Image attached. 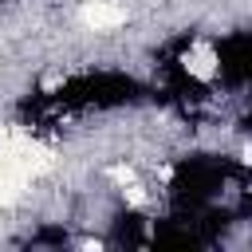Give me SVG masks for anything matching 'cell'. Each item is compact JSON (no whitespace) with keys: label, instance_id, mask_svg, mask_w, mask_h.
Returning <instances> with one entry per match:
<instances>
[{"label":"cell","instance_id":"6da1fadb","mask_svg":"<svg viewBox=\"0 0 252 252\" xmlns=\"http://www.w3.org/2000/svg\"><path fill=\"white\" fill-rule=\"evenodd\" d=\"M0 154L12 158L28 177H39V173H47V169L55 165V154H51L39 138H32V134L20 130V126H4V122H0Z\"/></svg>","mask_w":252,"mask_h":252},{"label":"cell","instance_id":"7a4b0ae2","mask_svg":"<svg viewBox=\"0 0 252 252\" xmlns=\"http://www.w3.org/2000/svg\"><path fill=\"white\" fill-rule=\"evenodd\" d=\"M79 16H83V24H87L91 32H110V28L126 24V8H118V4H110V0H87Z\"/></svg>","mask_w":252,"mask_h":252},{"label":"cell","instance_id":"3957f363","mask_svg":"<svg viewBox=\"0 0 252 252\" xmlns=\"http://www.w3.org/2000/svg\"><path fill=\"white\" fill-rule=\"evenodd\" d=\"M181 67L193 75V79H201V83H209V79H217V67H220V59H217V51H213V43H193L189 51H185V59H181Z\"/></svg>","mask_w":252,"mask_h":252},{"label":"cell","instance_id":"277c9868","mask_svg":"<svg viewBox=\"0 0 252 252\" xmlns=\"http://www.w3.org/2000/svg\"><path fill=\"white\" fill-rule=\"evenodd\" d=\"M28 181H32V177H28L12 158H4V154H0V209H4V205H12V201H20V197H24V189H28Z\"/></svg>","mask_w":252,"mask_h":252},{"label":"cell","instance_id":"5b68a950","mask_svg":"<svg viewBox=\"0 0 252 252\" xmlns=\"http://www.w3.org/2000/svg\"><path fill=\"white\" fill-rule=\"evenodd\" d=\"M122 193H126V201H130L134 209H146V205H150V193H146V189H142L138 181H130V185H122Z\"/></svg>","mask_w":252,"mask_h":252},{"label":"cell","instance_id":"8992f818","mask_svg":"<svg viewBox=\"0 0 252 252\" xmlns=\"http://www.w3.org/2000/svg\"><path fill=\"white\" fill-rule=\"evenodd\" d=\"M106 177H110L114 185H130V181H134V169H130V165H110Z\"/></svg>","mask_w":252,"mask_h":252},{"label":"cell","instance_id":"52a82bcc","mask_svg":"<svg viewBox=\"0 0 252 252\" xmlns=\"http://www.w3.org/2000/svg\"><path fill=\"white\" fill-rule=\"evenodd\" d=\"M59 83H63V75H47V79H43V91H55Z\"/></svg>","mask_w":252,"mask_h":252},{"label":"cell","instance_id":"ba28073f","mask_svg":"<svg viewBox=\"0 0 252 252\" xmlns=\"http://www.w3.org/2000/svg\"><path fill=\"white\" fill-rule=\"evenodd\" d=\"M240 161H244V165H252V142H244V146H240Z\"/></svg>","mask_w":252,"mask_h":252}]
</instances>
